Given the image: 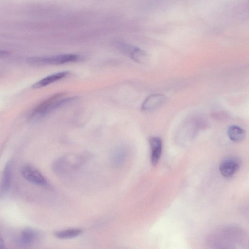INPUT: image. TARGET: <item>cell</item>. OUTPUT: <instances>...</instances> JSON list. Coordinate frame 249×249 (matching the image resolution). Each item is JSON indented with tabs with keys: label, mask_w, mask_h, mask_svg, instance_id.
I'll return each mask as SVG.
<instances>
[{
	"label": "cell",
	"mask_w": 249,
	"mask_h": 249,
	"mask_svg": "<svg viewBox=\"0 0 249 249\" xmlns=\"http://www.w3.org/2000/svg\"><path fill=\"white\" fill-rule=\"evenodd\" d=\"M62 93L56 94L37 106L31 115L32 119L44 117L57 109L76 100L77 97L63 98Z\"/></svg>",
	"instance_id": "cell-1"
},
{
	"label": "cell",
	"mask_w": 249,
	"mask_h": 249,
	"mask_svg": "<svg viewBox=\"0 0 249 249\" xmlns=\"http://www.w3.org/2000/svg\"><path fill=\"white\" fill-rule=\"evenodd\" d=\"M83 57L77 54H66L50 57L31 58L29 61L31 63L38 65H63L65 64L81 61Z\"/></svg>",
	"instance_id": "cell-2"
},
{
	"label": "cell",
	"mask_w": 249,
	"mask_h": 249,
	"mask_svg": "<svg viewBox=\"0 0 249 249\" xmlns=\"http://www.w3.org/2000/svg\"><path fill=\"white\" fill-rule=\"evenodd\" d=\"M23 178L32 184L40 186H47L48 182L43 175L35 167L30 165L23 167L21 170Z\"/></svg>",
	"instance_id": "cell-3"
},
{
	"label": "cell",
	"mask_w": 249,
	"mask_h": 249,
	"mask_svg": "<svg viewBox=\"0 0 249 249\" xmlns=\"http://www.w3.org/2000/svg\"><path fill=\"white\" fill-rule=\"evenodd\" d=\"M167 97L161 94H155L148 97L143 103V110L150 111L161 107L166 101Z\"/></svg>",
	"instance_id": "cell-4"
},
{
	"label": "cell",
	"mask_w": 249,
	"mask_h": 249,
	"mask_svg": "<svg viewBox=\"0 0 249 249\" xmlns=\"http://www.w3.org/2000/svg\"><path fill=\"white\" fill-rule=\"evenodd\" d=\"M152 150L151 163L154 166H156L161 158L162 151V140L160 137H154L150 139Z\"/></svg>",
	"instance_id": "cell-5"
},
{
	"label": "cell",
	"mask_w": 249,
	"mask_h": 249,
	"mask_svg": "<svg viewBox=\"0 0 249 249\" xmlns=\"http://www.w3.org/2000/svg\"><path fill=\"white\" fill-rule=\"evenodd\" d=\"M12 180V163L9 162L6 165L2 174L1 183H0V194H6L10 190Z\"/></svg>",
	"instance_id": "cell-6"
},
{
	"label": "cell",
	"mask_w": 249,
	"mask_h": 249,
	"mask_svg": "<svg viewBox=\"0 0 249 249\" xmlns=\"http://www.w3.org/2000/svg\"><path fill=\"white\" fill-rule=\"evenodd\" d=\"M70 74V72L68 71L53 74L35 83L32 87L34 89H38L46 87L67 77Z\"/></svg>",
	"instance_id": "cell-7"
},
{
	"label": "cell",
	"mask_w": 249,
	"mask_h": 249,
	"mask_svg": "<svg viewBox=\"0 0 249 249\" xmlns=\"http://www.w3.org/2000/svg\"><path fill=\"white\" fill-rule=\"evenodd\" d=\"M39 239L40 234L36 230L28 228L22 231L19 242L25 246H31L37 242Z\"/></svg>",
	"instance_id": "cell-8"
},
{
	"label": "cell",
	"mask_w": 249,
	"mask_h": 249,
	"mask_svg": "<svg viewBox=\"0 0 249 249\" xmlns=\"http://www.w3.org/2000/svg\"><path fill=\"white\" fill-rule=\"evenodd\" d=\"M239 168L238 162L234 159H229L222 162L219 167L222 175L226 178L233 176Z\"/></svg>",
	"instance_id": "cell-9"
},
{
	"label": "cell",
	"mask_w": 249,
	"mask_h": 249,
	"mask_svg": "<svg viewBox=\"0 0 249 249\" xmlns=\"http://www.w3.org/2000/svg\"><path fill=\"white\" fill-rule=\"evenodd\" d=\"M128 155L129 150L126 146H120L117 147L111 155L112 163L116 166L122 165L126 161Z\"/></svg>",
	"instance_id": "cell-10"
},
{
	"label": "cell",
	"mask_w": 249,
	"mask_h": 249,
	"mask_svg": "<svg viewBox=\"0 0 249 249\" xmlns=\"http://www.w3.org/2000/svg\"><path fill=\"white\" fill-rule=\"evenodd\" d=\"M229 139L233 142L239 143L241 142L245 136V132L240 127L237 126L230 127L227 131Z\"/></svg>",
	"instance_id": "cell-11"
},
{
	"label": "cell",
	"mask_w": 249,
	"mask_h": 249,
	"mask_svg": "<svg viewBox=\"0 0 249 249\" xmlns=\"http://www.w3.org/2000/svg\"><path fill=\"white\" fill-rule=\"evenodd\" d=\"M82 233L81 229L73 228L58 231L55 233V235L59 239H67L77 237Z\"/></svg>",
	"instance_id": "cell-12"
},
{
	"label": "cell",
	"mask_w": 249,
	"mask_h": 249,
	"mask_svg": "<svg viewBox=\"0 0 249 249\" xmlns=\"http://www.w3.org/2000/svg\"><path fill=\"white\" fill-rule=\"evenodd\" d=\"M134 61L140 63L145 64L149 60V56L146 52L137 47L130 56Z\"/></svg>",
	"instance_id": "cell-13"
},
{
	"label": "cell",
	"mask_w": 249,
	"mask_h": 249,
	"mask_svg": "<svg viewBox=\"0 0 249 249\" xmlns=\"http://www.w3.org/2000/svg\"><path fill=\"white\" fill-rule=\"evenodd\" d=\"M117 48L122 53L130 56L131 53L136 48L135 47L127 43L119 42L116 44Z\"/></svg>",
	"instance_id": "cell-14"
},
{
	"label": "cell",
	"mask_w": 249,
	"mask_h": 249,
	"mask_svg": "<svg viewBox=\"0 0 249 249\" xmlns=\"http://www.w3.org/2000/svg\"><path fill=\"white\" fill-rule=\"evenodd\" d=\"M5 248V243L3 238L0 235V249Z\"/></svg>",
	"instance_id": "cell-15"
}]
</instances>
